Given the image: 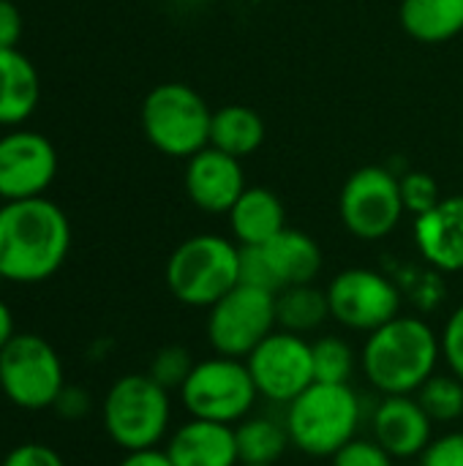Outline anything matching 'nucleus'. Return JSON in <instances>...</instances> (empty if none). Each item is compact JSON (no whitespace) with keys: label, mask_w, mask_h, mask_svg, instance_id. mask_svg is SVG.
Here are the masks:
<instances>
[{"label":"nucleus","mask_w":463,"mask_h":466,"mask_svg":"<svg viewBox=\"0 0 463 466\" xmlns=\"http://www.w3.org/2000/svg\"><path fill=\"white\" fill-rule=\"evenodd\" d=\"M71 248V224L46 197L0 205V281L38 284L52 279Z\"/></svg>","instance_id":"obj_1"},{"label":"nucleus","mask_w":463,"mask_h":466,"mask_svg":"<svg viewBox=\"0 0 463 466\" xmlns=\"http://www.w3.org/2000/svg\"><path fill=\"white\" fill-rule=\"evenodd\" d=\"M439 333L420 317L385 322L366 336L360 371L379 396H415L439 369Z\"/></svg>","instance_id":"obj_2"},{"label":"nucleus","mask_w":463,"mask_h":466,"mask_svg":"<svg viewBox=\"0 0 463 466\" xmlns=\"http://www.w3.org/2000/svg\"><path fill=\"white\" fill-rule=\"evenodd\" d=\"M284 423L295 451L311 459H333L363 426V401L352 385L314 382L284 407Z\"/></svg>","instance_id":"obj_3"},{"label":"nucleus","mask_w":463,"mask_h":466,"mask_svg":"<svg viewBox=\"0 0 463 466\" xmlns=\"http://www.w3.org/2000/svg\"><path fill=\"white\" fill-rule=\"evenodd\" d=\"M172 298L191 309H210L240 284V246L221 235H194L166 259Z\"/></svg>","instance_id":"obj_4"},{"label":"nucleus","mask_w":463,"mask_h":466,"mask_svg":"<svg viewBox=\"0 0 463 466\" xmlns=\"http://www.w3.org/2000/svg\"><path fill=\"white\" fill-rule=\"evenodd\" d=\"M101 418L109 440L126 453L158 448L169 431L172 399L150 374H126L106 390Z\"/></svg>","instance_id":"obj_5"},{"label":"nucleus","mask_w":463,"mask_h":466,"mask_svg":"<svg viewBox=\"0 0 463 466\" xmlns=\"http://www.w3.org/2000/svg\"><path fill=\"white\" fill-rule=\"evenodd\" d=\"M213 112L207 101L183 82L156 85L142 101V131L169 158H191L210 145Z\"/></svg>","instance_id":"obj_6"},{"label":"nucleus","mask_w":463,"mask_h":466,"mask_svg":"<svg viewBox=\"0 0 463 466\" xmlns=\"http://www.w3.org/2000/svg\"><path fill=\"white\" fill-rule=\"evenodd\" d=\"M177 393L191 418L226 426H237L243 418H248L259 399L246 360L224 355L196 360L194 371Z\"/></svg>","instance_id":"obj_7"},{"label":"nucleus","mask_w":463,"mask_h":466,"mask_svg":"<svg viewBox=\"0 0 463 466\" xmlns=\"http://www.w3.org/2000/svg\"><path fill=\"white\" fill-rule=\"evenodd\" d=\"M63 388V360L46 339L14 333L0 350V390L14 407L27 412L52 410Z\"/></svg>","instance_id":"obj_8"},{"label":"nucleus","mask_w":463,"mask_h":466,"mask_svg":"<svg viewBox=\"0 0 463 466\" xmlns=\"http://www.w3.org/2000/svg\"><path fill=\"white\" fill-rule=\"evenodd\" d=\"M207 311V341L213 352L235 360H246L278 328L276 295L248 284H237Z\"/></svg>","instance_id":"obj_9"},{"label":"nucleus","mask_w":463,"mask_h":466,"mask_svg":"<svg viewBox=\"0 0 463 466\" xmlns=\"http://www.w3.org/2000/svg\"><path fill=\"white\" fill-rule=\"evenodd\" d=\"M338 213L347 232H352L355 238H388L407 213L401 199V180L385 167H363L352 172L341 188Z\"/></svg>","instance_id":"obj_10"},{"label":"nucleus","mask_w":463,"mask_h":466,"mask_svg":"<svg viewBox=\"0 0 463 466\" xmlns=\"http://www.w3.org/2000/svg\"><path fill=\"white\" fill-rule=\"evenodd\" d=\"M325 292L330 303V319L355 333L368 336L401 314L398 287L385 273L371 268H347L336 273Z\"/></svg>","instance_id":"obj_11"},{"label":"nucleus","mask_w":463,"mask_h":466,"mask_svg":"<svg viewBox=\"0 0 463 466\" xmlns=\"http://www.w3.org/2000/svg\"><path fill=\"white\" fill-rule=\"evenodd\" d=\"M248 374L259 399L287 407L314 385V355L306 336L273 330L248 358Z\"/></svg>","instance_id":"obj_12"},{"label":"nucleus","mask_w":463,"mask_h":466,"mask_svg":"<svg viewBox=\"0 0 463 466\" xmlns=\"http://www.w3.org/2000/svg\"><path fill=\"white\" fill-rule=\"evenodd\" d=\"M57 177L55 145L27 128H11L0 137V202L44 197Z\"/></svg>","instance_id":"obj_13"},{"label":"nucleus","mask_w":463,"mask_h":466,"mask_svg":"<svg viewBox=\"0 0 463 466\" xmlns=\"http://www.w3.org/2000/svg\"><path fill=\"white\" fill-rule=\"evenodd\" d=\"M371 440L396 461H409L434 440V423L415 396H382L371 412Z\"/></svg>","instance_id":"obj_14"},{"label":"nucleus","mask_w":463,"mask_h":466,"mask_svg":"<svg viewBox=\"0 0 463 466\" xmlns=\"http://www.w3.org/2000/svg\"><path fill=\"white\" fill-rule=\"evenodd\" d=\"M246 175L240 158L226 156L216 147H205L188 158L186 194L205 213H229L246 191Z\"/></svg>","instance_id":"obj_15"},{"label":"nucleus","mask_w":463,"mask_h":466,"mask_svg":"<svg viewBox=\"0 0 463 466\" xmlns=\"http://www.w3.org/2000/svg\"><path fill=\"white\" fill-rule=\"evenodd\" d=\"M415 243L420 257L442 270H463V194L442 197L437 208L415 218Z\"/></svg>","instance_id":"obj_16"},{"label":"nucleus","mask_w":463,"mask_h":466,"mask_svg":"<svg viewBox=\"0 0 463 466\" xmlns=\"http://www.w3.org/2000/svg\"><path fill=\"white\" fill-rule=\"evenodd\" d=\"M175 466H240L235 426L191 418L177 426L164 448Z\"/></svg>","instance_id":"obj_17"},{"label":"nucleus","mask_w":463,"mask_h":466,"mask_svg":"<svg viewBox=\"0 0 463 466\" xmlns=\"http://www.w3.org/2000/svg\"><path fill=\"white\" fill-rule=\"evenodd\" d=\"M41 101V76L35 63L19 49H0V126L19 128L33 117Z\"/></svg>","instance_id":"obj_18"},{"label":"nucleus","mask_w":463,"mask_h":466,"mask_svg":"<svg viewBox=\"0 0 463 466\" xmlns=\"http://www.w3.org/2000/svg\"><path fill=\"white\" fill-rule=\"evenodd\" d=\"M229 227L237 246H265L287 229V210L270 188H246L229 210Z\"/></svg>","instance_id":"obj_19"},{"label":"nucleus","mask_w":463,"mask_h":466,"mask_svg":"<svg viewBox=\"0 0 463 466\" xmlns=\"http://www.w3.org/2000/svg\"><path fill=\"white\" fill-rule=\"evenodd\" d=\"M265 257L270 262V270L278 281V292L284 287H297V284H314V279L322 270V248L319 243L300 232V229H281L270 243L262 246Z\"/></svg>","instance_id":"obj_20"},{"label":"nucleus","mask_w":463,"mask_h":466,"mask_svg":"<svg viewBox=\"0 0 463 466\" xmlns=\"http://www.w3.org/2000/svg\"><path fill=\"white\" fill-rule=\"evenodd\" d=\"M404 30L423 44H442L463 33V0H401Z\"/></svg>","instance_id":"obj_21"},{"label":"nucleus","mask_w":463,"mask_h":466,"mask_svg":"<svg viewBox=\"0 0 463 466\" xmlns=\"http://www.w3.org/2000/svg\"><path fill=\"white\" fill-rule=\"evenodd\" d=\"M262 142H265V120L259 117L257 109L243 104H229L213 112L210 147L235 158H246L257 153Z\"/></svg>","instance_id":"obj_22"},{"label":"nucleus","mask_w":463,"mask_h":466,"mask_svg":"<svg viewBox=\"0 0 463 466\" xmlns=\"http://www.w3.org/2000/svg\"><path fill=\"white\" fill-rule=\"evenodd\" d=\"M330 319L327 292L314 284L284 287L276 292V325L278 330L308 336Z\"/></svg>","instance_id":"obj_23"},{"label":"nucleus","mask_w":463,"mask_h":466,"mask_svg":"<svg viewBox=\"0 0 463 466\" xmlns=\"http://www.w3.org/2000/svg\"><path fill=\"white\" fill-rule=\"evenodd\" d=\"M240 464H278L292 448L284 418L248 415L235 426Z\"/></svg>","instance_id":"obj_24"},{"label":"nucleus","mask_w":463,"mask_h":466,"mask_svg":"<svg viewBox=\"0 0 463 466\" xmlns=\"http://www.w3.org/2000/svg\"><path fill=\"white\" fill-rule=\"evenodd\" d=\"M415 399L420 401V407L426 410V415L431 418V423L437 426H453L463 418V382L453 374H434L418 393Z\"/></svg>","instance_id":"obj_25"},{"label":"nucleus","mask_w":463,"mask_h":466,"mask_svg":"<svg viewBox=\"0 0 463 466\" xmlns=\"http://www.w3.org/2000/svg\"><path fill=\"white\" fill-rule=\"evenodd\" d=\"M311 355H314V382L349 385L355 369L360 366V355L341 336H322L311 341Z\"/></svg>","instance_id":"obj_26"},{"label":"nucleus","mask_w":463,"mask_h":466,"mask_svg":"<svg viewBox=\"0 0 463 466\" xmlns=\"http://www.w3.org/2000/svg\"><path fill=\"white\" fill-rule=\"evenodd\" d=\"M196 360L191 358V352L186 347H177V344H169V347H161L153 360H150V369L147 374L164 388V390H180L188 380V374L194 371Z\"/></svg>","instance_id":"obj_27"},{"label":"nucleus","mask_w":463,"mask_h":466,"mask_svg":"<svg viewBox=\"0 0 463 466\" xmlns=\"http://www.w3.org/2000/svg\"><path fill=\"white\" fill-rule=\"evenodd\" d=\"M401 199H404L407 213L423 216L439 205L442 191H439V183L428 172H409L401 177Z\"/></svg>","instance_id":"obj_28"},{"label":"nucleus","mask_w":463,"mask_h":466,"mask_svg":"<svg viewBox=\"0 0 463 466\" xmlns=\"http://www.w3.org/2000/svg\"><path fill=\"white\" fill-rule=\"evenodd\" d=\"M240 284L267 289L273 295L278 292V281L270 270V262L262 246H240Z\"/></svg>","instance_id":"obj_29"},{"label":"nucleus","mask_w":463,"mask_h":466,"mask_svg":"<svg viewBox=\"0 0 463 466\" xmlns=\"http://www.w3.org/2000/svg\"><path fill=\"white\" fill-rule=\"evenodd\" d=\"M333 466H396V459L379 448L374 440H352L347 442L333 459H330Z\"/></svg>","instance_id":"obj_30"},{"label":"nucleus","mask_w":463,"mask_h":466,"mask_svg":"<svg viewBox=\"0 0 463 466\" xmlns=\"http://www.w3.org/2000/svg\"><path fill=\"white\" fill-rule=\"evenodd\" d=\"M418 466H463V431H445L418 456Z\"/></svg>","instance_id":"obj_31"},{"label":"nucleus","mask_w":463,"mask_h":466,"mask_svg":"<svg viewBox=\"0 0 463 466\" xmlns=\"http://www.w3.org/2000/svg\"><path fill=\"white\" fill-rule=\"evenodd\" d=\"M439 344H442V360L448 363V371H453L463 382V303L448 317L439 333Z\"/></svg>","instance_id":"obj_32"},{"label":"nucleus","mask_w":463,"mask_h":466,"mask_svg":"<svg viewBox=\"0 0 463 466\" xmlns=\"http://www.w3.org/2000/svg\"><path fill=\"white\" fill-rule=\"evenodd\" d=\"M0 466H65V461L57 456V451H52L49 445L41 442H25L16 445Z\"/></svg>","instance_id":"obj_33"},{"label":"nucleus","mask_w":463,"mask_h":466,"mask_svg":"<svg viewBox=\"0 0 463 466\" xmlns=\"http://www.w3.org/2000/svg\"><path fill=\"white\" fill-rule=\"evenodd\" d=\"M93 407V399L87 396V390L82 388H71L65 385L57 396V401L52 404V410L63 418V420H82Z\"/></svg>","instance_id":"obj_34"},{"label":"nucleus","mask_w":463,"mask_h":466,"mask_svg":"<svg viewBox=\"0 0 463 466\" xmlns=\"http://www.w3.org/2000/svg\"><path fill=\"white\" fill-rule=\"evenodd\" d=\"M22 14L11 0H0V49H16L22 38Z\"/></svg>","instance_id":"obj_35"},{"label":"nucleus","mask_w":463,"mask_h":466,"mask_svg":"<svg viewBox=\"0 0 463 466\" xmlns=\"http://www.w3.org/2000/svg\"><path fill=\"white\" fill-rule=\"evenodd\" d=\"M120 466H175L166 451L158 448H145V451H131L126 453V459L120 461Z\"/></svg>","instance_id":"obj_36"},{"label":"nucleus","mask_w":463,"mask_h":466,"mask_svg":"<svg viewBox=\"0 0 463 466\" xmlns=\"http://www.w3.org/2000/svg\"><path fill=\"white\" fill-rule=\"evenodd\" d=\"M14 314H11V309L5 306V300H0V350L14 339Z\"/></svg>","instance_id":"obj_37"},{"label":"nucleus","mask_w":463,"mask_h":466,"mask_svg":"<svg viewBox=\"0 0 463 466\" xmlns=\"http://www.w3.org/2000/svg\"><path fill=\"white\" fill-rule=\"evenodd\" d=\"M240 466H278V464H240Z\"/></svg>","instance_id":"obj_38"},{"label":"nucleus","mask_w":463,"mask_h":466,"mask_svg":"<svg viewBox=\"0 0 463 466\" xmlns=\"http://www.w3.org/2000/svg\"><path fill=\"white\" fill-rule=\"evenodd\" d=\"M199 3H210V0H199Z\"/></svg>","instance_id":"obj_39"}]
</instances>
